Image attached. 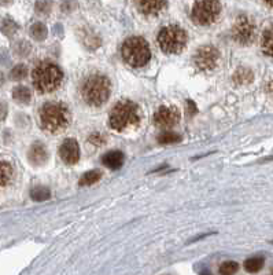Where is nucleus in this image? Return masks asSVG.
Instances as JSON below:
<instances>
[{
  "mask_svg": "<svg viewBox=\"0 0 273 275\" xmlns=\"http://www.w3.org/2000/svg\"><path fill=\"white\" fill-rule=\"evenodd\" d=\"M33 78V85L39 92L42 94H48L53 92L56 88H59L63 80V72L59 66L44 62L35 68V70L32 73Z\"/></svg>",
  "mask_w": 273,
  "mask_h": 275,
  "instance_id": "2",
  "label": "nucleus"
},
{
  "mask_svg": "<svg viewBox=\"0 0 273 275\" xmlns=\"http://www.w3.org/2000/svg\"><path fill=\"white\" fill-rule=\"evenodd\" d=\"M111 91L110 80L103 74L89 76L81 88V96L89 106H102L109 99Z\"/></svg>",
  "mask_w": 273,
  "mask_h": 275,
  "instance_id": "3",
  "label": "nucleus"
},
{
  "mask_svg": "<svg viewBox=\"0 0 273 275\" xmlns=\"http://www.w3.org/2000/svg\"><path fill=\"white\" fill-rule=\"evenodd\" d=\"M262 51L269 57H273V28L268 29L262 36Z\"/></svg>",
  "mask_w": 273,
  "mask_h": 275,
  "instance_id": "19",
  "label": "nucleus"
},
{
  "mask_svg": "<svg viewBox=\"0 0 273 275\" xmlns=\"http://www.w3.org/2000/svg\"><path fill=\"white\" fill-rule=\"evenodd\" d=\"M157 40L164 53L177 54L184 50L187 44V33L177 25H167L160 30Z\"/></svg>",
  "mask_w": 273,
  "mask_h": 275,
  "instance_id": "6",
  "label": "nucleus"
},
{
  "mask_svg": "<svg viewBox=\"0 0 273 275\" xmlns=\"http://www.w3.org/2000/svg\"><path fill=\"white\" fill-rule=\"evenodd\" d=\"M102 178V172L101 171H88V172H85V174L81 176V179H80V186H91L96 183L98 180H101Z\"/></svg>",
  "mask_w": 273,
  "mask_h": 275,
  "instance_id": "22",
  "label": "nucleus"
},
{
  "mask_svg": "<svg viewBox=\"0 0 273 275\" xmlns=\"http://www.w3.org/2000/svg\"><path fill=\"white\" fill-rule=\"evenodd\" d=\"M239 270V264L236 262H225L220 266L221 275H233Z\"/></svg>",
  "mask_w": 273,
  "mask_h": 275,
  "instance_id": "26",
  "label": "nucleus"
},
{
  "mask_svg": "<svg viewBox=\"0 0 273 275\" xmlns=\"http://www.w3.org/2000/svg\"><path fill=\"white\" fill-rule=\"evenodd\" d=\"M254 35H256V28L251 19L247 18L246 15H240L232 28L233 40L242 46H247L254 40Z\"/></svg>",
  "mask_w": 273,
  "mask_h": 275,
  "instance_id": "8",
  "label": "nucleus"
},
{
  "mask_svg": "<svg viewBox=\"0 0 273 275\" xmlns=\"http://www.w3.org/2000/svg\"><path fill=\"white\" fill-rule=\"evenodd\" d=\"M7 116V105L4 102L0 101V121H3V120L6 119Z\"/></svg>",
  "mask_w": 273,
  "mask_h": 275,
  "instance_id": "30",
  "label": "nucleus"
},
{
  "mask_svg": "<svg viewBox=\"0 0 273 275\" xmlns=\"http://www.w3.org/2000/svg\"><path fill=\"white\" fill-rule=\"evenodd\" d=\"M220 12V0H196L192 6L191 18L199 26H208L216 22Z\"/></svg>",
  "mask_w": 273,
  "mask_h": 275,
  "instance_id": "7",
  "label": "nucleus"
},
{
  "mask_svg": "<svg viewBox=\"0 0 273 275\" xmlns=\"http://www.w3.org/2000/svg\"><path fill=\"white\" fill-rule=\"evenodd\" d=\"M48 35V30L46 28V25L42 22H36L30 26V36L33 37L37 42H42L44 40Z\"/></svg>",
  "mask_w": 273,
  "mask_h": 275,
  "instance_id": "18",
  "label": "nucleus"
},
{
  "mask_svg": "<svg viewBox=\"0 0 273 275\" xmlns=\"http://www.w3.org/2000/svg\"><path fill=\"white\" fill-rule=\"evenodd\" d=\"M30 197H32L33 201L43 203V201H47L48 198L51 197V192L48 190L47 187H44V186H39V187H35L30 192Z\"/></svg>",
  "mask_w": 273,
  "mask_h": 275,
  "instance_id": "21",
  "label": "nucleus"
},
{
  "mask_svg": "<svg viewBox=\"0 0 273 275\" xmlns=\"http://www.w3.org/2000/svg\"><path fill=\"white\" fill-rule=\"evenodd\" d=\"M140 123V110L131 101L118 102L110 113L109 124L115 131H125Z\"/></svg>",
  "mask_w": 273,
  "mask_h": 275,
  "instance_id": "4",
  "label": "nucleus"
},
{
  "mask_svg": "<svg viewBox=\"0 0 273 275\" xmlns=\"http://www.w3.org/2000/svg\"><path fill=\"white\" fill-rule=\"evenodd\" d=\"M166 0H136V6L139 11L146 15H155L165 7Z\"/></svg>",
  "mask_w": 273,
  "mask_h": 275,
  "instance_id": "12",
  "label": "nucleus"
},
{
  "mask_svg": "<svg viewBox=\"0 0 273 275\" xmlns=\"http://www.w3.org/2000/svg\"><path fill=\"white\" fill-rule=\"evenodd\" d=\"M264 1H265L267 4H269V6L273 7V0H264Z\"/></svg>",
  "mask_w": 273,
  "mask_h": 275,
  "instance_id": "32",
  "label": "nucleus"
},
{
  "mask_svg": "<svg viewBox=\"0 0 273 275\" xmlns=\"http://www.w3.org/2000/svg\"><path fill=\"white\" fill-rule=\"evenodd\" d=\"M122 57H124L125 62L133 68L146 66L151 58L149 43L139 36L126 39L122 44Z\"/></svg>",
  "mask_w": 273,
  "mask_h": 275,
  "instance_id": "5",
  "label": "nucleus"
},
{
  "mask_svg": "<svg viewBox=\"0 0 273 275\" xmlns=\"http://www.w3.org/2000/svg\"><path fill=\"white\" fill-rule=\"evenodd\" d=\"M26 74H28V68L25 65H17L12 68L11 73H10V77L12 80H22V78L26 77Z\"/></svg>",
  "mask_w": 273,
  "mask_h": 275,
  "instance_id": "25",
  "label": "nucleus"
},
{
  "mask_svg": "<svg viewBox=\"0 0 273 275\" xmlns=\"http://www.w3.org/2000/svg\"><path fill=\"white\" fill-rule=\"evenodd\" d=\"M272 275H273V270H272Z\"/></svg>",
  "mask_w": 273,
  "mask_h": 275,
  "instance_id": "33",
  "label": "nucleus"
},
{
  "mask_svg": "<svg viewBox=\"0 0 273 275\" xmlns=\"http://www.w3.org/2000/svg\"><path fill=\"white\" fill-rule=\"evenodd\" d=\"M124 153L119 151V150H113V151H109L106 153L103 158H102V162L103 165H106L109 169H118L124 165Z\"/></svg>",
  "mask_w": 273,
  "mask_h": 275,
  "instance_id": "14",
  "label": "nucleus"
},
{
  "mask_svg": "<svg viewBox=\"0 0 273 275\" xmlns=\"http://www.w3.org/2000/svg\"><path fill=\"white\" fill-rule=\"evenodd\" d=\"M28 158L29 161L39 167V165H43L46 164L48 160V151L46 149V146L43 143H35L32 147H30L29 153H28Z\"/></svg>",
  "mask_w": 273,
  "mask_h": 275,
  "instance_id": "13",
  "label": "nucleus"
},
{
  "mask_svg": "<svg viewBox=\"0 0 273 275\" xmlns=\"http://www.w3.org/2000/svg\"><path fill=\"white\" fill-rule=\"evenodd\" d=\"M180 120V112L174 106H161L154 114V124L160 128H172Z\"/></svg>",
  "mask_w": 273,
  "mask_h": 275,
  "instance_id": "10",
  "label": "nucleus"
},
{
  "mask_svg": "<svg viewBox=\"0 0 273 275\" xmlns=\"http://www.w3.org/2000/svg\"><path fill=\"white\" fill-rule=\"evenodd\" d=\"M194 60H195V65L198 66V69H201L202 72H212L218 64L220 53L213 46H203L196 51Z\"/></svg>",
  "mask_w": 273,
  "mask_h": 275,
  "instance_id": "9",
  "label": "nucleus"
},
{
  "mask_svg": "<svg viewBox=\"0 0 273 275\" xmlns=\"http://www.w3.org/2000/svg\"><path fill=\"white\" fill-rule=\"evenodd\" d=\"M17 29H18L17 24H15L12 19L4 18L0 21V30H1L6 36H12V35H15Z\"/></svg>",
  "mask_w": 273,
  "mask_h": 275,
  "instance_id": "24",
  "label": "nucleus"
},
{
  "mask_svg": "<svg viewBox=\"0 0 273 275\" xmlns=\"http://www.w3.org/2000/svg\"><path fill=\"white\" fill-rule=\"evenodd\" d=\"M264 259L262 257H251V259H247L244 262V270L247 273H251V274H256L260 270L264 267Z\"/></svg>",
  "mask_w": 273,
  "mask_h": 275,
  "instance_id": "20",
  "label": "nucleus"
},
{
  "mask_svg": "<svg viewBox=\"0 0 273 275\" xmlns=\"http://www.w3.org/2000/svg\"><path fill=\"white\" fill-rule=\"evenodd\" d=\"M43 128L48 132H60L70 123V112L60 102H48L40 110Z\"/></svg>",
  "mask_w": 273,
  "mask_h": 275,
  "instance_id": "1",
  "label": "nucleus"
},
{
  "mask_svg": "<svg viewBox=\"0 0 273 275\" xmlns=\"http://www.w3.org/2000/svg\"><path fill=\"white\" fill-rule=\"evenodd\" d=\"M157 140L161 144H173L178 143L181 140V137L176 132H165V134H161Z\"/></svg>",
  "mask_w": 273,
  "mask_h": 275,
  "instance_id": "23",
  "label": "nucleus"
},
{
  "mask_svg": "<svg viewBox=\"0 0 273 275\" xmlns=\"http://www.w3.org/2000/svg\"><path fill=\"white\" fill-rule=\"evenodd\" d=\"M253 72L247 69V68H239L238 70L233 74V83L239 84V85H243V84H249L253 81Z\"/></svg>",
  "mask_w": 273,
  "mask_h": 275,
  "instance_id": "16",
  "label": "nucleus"
},
{
  "mask_svg": "<svg viewBox=\"0 0 273 275\" xmlns=\"http://www.w3.org/2000/svg\"><path fill=\"white\" fill-rule=\"evenodd\" d=\"M14 169L10 162L0 161V187L7 186L12 180Z\"/></svg>",
  "mask_w": 273,
  "mask_h": 275,
  "instance_id": "15",
  "label": "nucleus"
},
{
  "mask_svg": "<svg viewBox=\"0 0 273 275\" xmlns=\"http://www.w3.org/2000/svg\"><path fill=\"white\" fill-rule=\"evenodd\" d=\"M196 106H195V103L192 101H187V116L188 117H191V116H195L196 114Z\"/></svg>",
  "mask_w": 273,
  "mask_h": 275,
  "instance_id": "29",
  "label": "nucleus"
},
{
  "mask_svg": "<svg viewBox=\"0 0 273 275\" xmlns=\"http://www.w3.org/2000/svg\"><path fill=\"white\" fill-rule=\"evenodd\" d=\"M51 7H53L51 0H37L36 1V11L39 14H43V15H47L48 12L51 11Z\"/></svg>",
  "mask_w": 273,
  "mask_h": 275,
  "instance_id": "27",
  "label": "nucleus"
},
{
  "mask_svg": "<svg viewBox=\"0 0 273 275\" xmlns=\"http://www.w3.org/2000/svg\"><path fill=\"white\" fill-rule=\"evenodd\" d=\"M11 3V0H0V4L1 6H8Z\"/></svg>",
  "mask_w": 273,
  "mask_h": 275,
  "instance_id": "31",
  "label": "nucleus"
},
{
  "mask_svg": "<svg viewBox=\"0 0 273 275\" xmlns=\"http://www.w3.org/2000/svg\"><path fill=\"white\" fill-rule=\"evenodd\" d=\"M12 98L17 102H19V103H29L32 94H30L28 87L19 85V87H15L14 91H12Z\"/></svg>",
  "mask_w": 273,
  "mask_h": 275,
  "instance_id": "17",
  "label": "nucleus"
},
{
  "mask_svg": "<svg viewBox=\"0 0 273 275\" xmlns=\"http://www.w3.org/2000/svg\"><path fill=\"white\" fill-rule=\"evenodd\" d=\"M59 156L67 165H73L80 158V147L74 139H66L59 147Z\"/></svg>",
  "mask_w": 273,
  "mask_h": 275,
  "instance_id": "11",
  "label": "nucleus"
},
{
  "mask_svg": "<svg viewBox=\"0 0 273 275\" xmlns=\"http://www.w3.org/2000/svg\"><path fill=\"white\" fill-rule=\"evenodd\" d=\"M89 142L92 144H95V146H102V144L106 142V138L103 137L102 134H99V132H96V134H92L89 137Z\"/></svg>",
  "mask_w": 273,
  "mask_h": 275,
  "instance_id": "28",
  "label": "nucleus"
}]
</instances>
